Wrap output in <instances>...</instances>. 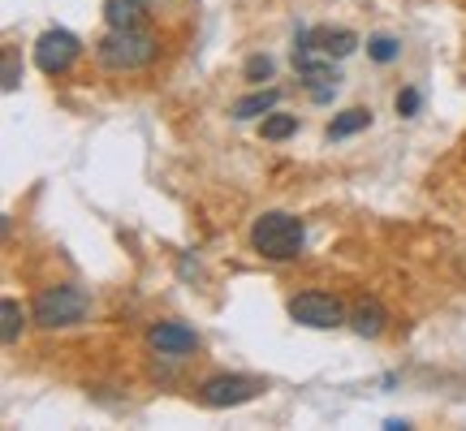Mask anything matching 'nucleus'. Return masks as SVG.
<instances>
[{"label": "nucleus", "mask_w": 466, "mask_h": 431, "mask_svg": "<svg viewBox=\"0 0 466 431\" xmlns=\"http://www.w3.org/2000/svg\"><path fill=\"white\" fill-rule=\"evenodd\" d=\"M250 246H255V255H264L272 264H289L307 246V229H302L299 216L264 212V216H255V225H250Z\"/></svg>", "instance_id": "obj_1"}, {"label": "nucleus", "mask_w": 466, "mask_h": 431, "mask_svg": "<svg viewBox=\"0 0 466 431\" xmlns=\"http://www.w3.org/2000/svg\"><path fill=\"white\" fill-rule=\"evenodd\" d=\"M96 61H100L108 74H134L156 61V39H151L143 26H130V31H116L108 26L100 44H96Z\"/></svg>", "instance_id": "obj_2"}, {"label": "nucleus", "mask_w": 466, "mask_h": 431, "mask_svg": "<svg viewBox=\"0 0 466 431\" xmlns=\"http://www.w3.org/2000/svg\"><path fill=\"white\" fill-rule=\"evenodd\" d=\"M86 311H91V302H86L83 289H74V285H52V289H39V298H35V306H31V319H35V328L56 332V328L83 324Z\"/></svg>", "instance_id": "obj_3"}, {"label": "nucleus", "mask_w": 466, "mask_h": 431, "mask_svg": "<svg viewBox=\"0 0 466 431\" xmlns=\"http://www.w3.org/2000/svg\"><path fill=\"white\" fill-rule=\"evenodd\" d=\"M289 316H294V324L316 328V332H329V328L350 324L346 302L333 298V294H324V289H307V294H299V298H289Z\"/></svg>", "instance_id": "obj_4"}, {"label": "nucleus", "mask_w": 466, "mask_h": 431, "mask_svg": "<svg viewBox=\"0 0 466 431\" xmlns=\"http://www.w3.org/2000/svg\"><path fill=\"white\" fill-rule=\"evenodd\" d=\"M78 52H83L78 35L52 26V31H44L35 39V65L44 69L48 78H61V74H69V65L78 61Z\"/></svg>", "instance_id": "obj_5"}, {"label": "nucleus", "mask_w": 466, "mask_h": 431, "mask_svg": "<svg viewBox=\"0 0 466 431\" xmlns=\"http://www.w3.org/2000/svg\"><path fill=\"white\" fill-rule=\"evenodd\" d=\"M264 384L250 380V376H208L199 384V401L208 410H229V406H247Z\"/></svg>", "instance_id": "obj_6"}, {"label": "nucleus", "mask_w": 466, "mask_h": 431, "mask_svg": "<svg viewBox=\"0 0 466 431\" xmlns=\"http://www.w3.org/2000/svg\"><path fill=\"white\" fill-rule=\"evenodd\" d=\"M147 346L156 349L160 358H186V354L199 349V332L177 324V319H160V324L147 328Z\"/></svg>", "instance_id": "obj_7"}, {"label": "nucleus", "mask_w": 466, "mask_h": 431, "mask_svg": "<svg viewBox=\"0 0 466 431\" xmlns=\"http://www.w3.org/2000/svg\"><path fill=\"white\" fill-rule=\"evenodd\" d=\"M299 78L316 104H329L337 95V86H341V74L333 69V56H324V52L311 56V61H299Z\"/></svg>", "instance_id": "obj_8"}, {"label": "nucleus", "mask_w": 466, "mask_h": 431, "mask_svg": "<svg viewBox=\"0 0 466 431\" xmlns=\"http://www.w3.org/2000/svg\"><path fill=\"white\" fill-rule=\"evenodd\" d=\"M384 324H389V316H384V306L376 298H359L354 306H350V328L359 332V336H380Z\"/></svg>", "instance_id": "obj_9"}, {"label": "nucleus", "mask_w": 466, "mask_h": 431, "mask_svg": "<svg viewBox=\"0 0 466 431\" xmlns=\"http://www.w3.org/2000/svg\"><path fill=\"white\" fill-rule=\"evenodd\" d=\"M104 22L116 31H130L147 22V0H104Z\"/></svg>", "instance_id": "obj_10"}, {"label": "nucleus", "mask_w": 466, "mask_h": 431, "mask_svg": "<svg viewBox=\"0 0 466 431\" xmlns=\"http://www.w3.org/2000/svg\"><path fill=\"white\" fill-rule=\"evenodd\" d=\"M316 48L324 56H333V61H346L350 52L359 48V35L350 31V26H319L316 31Z\"/></svg>", "instance_id": "obj_11"}, {"label": "nucleus", "mask_w": 466, "mask_h": 431, "mask_svg": "<svg viewBox=\"0 0 466 431\" xmlns=\"http://www.w3.org/2000/svg\"><path fill=\"white\" fill-rule=\"evenodd\" d=\"M277 104H281V91H277V86H268V91H250V95H242V100L233 104V121H255V116H268Z\"/></svg>", "instance_id": "obj_12"}, {"label": "nucleus", "mask_w": 466, "mask_h": 431, "mask_svg": "<svg viewBox=\"0 0 466 431\" xmlns=\"http://www.w3.org/2000/svg\"><path fill=\"white\" fill-rule=\"evenodd\" d=\"M371 125V108H346L341 116H333V125H329V138H350V134H359Z\"/></svg>", "instance_id": "obj_13"}, {"label": "nucleus", "mask_w": 466, "mask_h": 431, "mask_svg": "<svg viewBox=\"0 0 466 431\" xmlns=\"http://www.w3.org/2000/svg\"><path fill=\"white\" fill-rule=\"evenodd\" d=\"M0 319H5V324H0V341H5V346H14L17 336H22V328H26L22 306H17L14 298H5V302H0Z\"/></svg>", "instance_id": "obj_14"}, {"label": "nucleus", "mask_w": 466, "mask_h": 431, "mask_svg": "<svg viewBox=\"0 0 466 431\" xmlns=\"http://www.w3.org/2000/svg\"><path fill=\"white\" fill-rule=\"evenodd\" d=\"M294 130H299V116L277 113V108H272V113L264 116V125H259V134H264L268 143H285V138H289Z\"/></svg>", "instance_id": "obj_15"}, {"label": "nucleus", "mask_w": 466, "mask_h": 431, "mask_svg": "<svg viewBox=\"0 0 466 431\" xmlns=\"http://www.w3.org/2000/svg\"><path fill=\"white\" fill-rule=\"evenodd\" d=\"M398 52H401V44L393 39V35H371V39H367V56H371L376 65H389V61H398Z\"/></svg>", "instance_id": "obj_16"}, {"label": "nucleus", "mask_w": 466, "mask_h": 431, "mask_svg": "<svg viewBox=\"0 0 466 431\" xmlns=\"http://www.w3.org/2000/svg\"><path fill=\"white\" fill-rule=\"evenodd\" d=\"M0 86H5V91H17V86H22V56H17V48H5V65H0Z\"/></svg>", "instance_id": "obj_17"}, {"label": "nucleus", "mask_w": 466, "mask_h": 431, "mask_svg": "<svg viewBox=\"0 0 466 431\" xmlns=\"http://www.w3.org/2000/svg\"><path fill=\"white\" fill-rule=\"evenodd\" d=\"M264 78H272V56L255 52V56L247 61V83H264Z\"/></svg>", "instance_id": "obj_18"}, {"label": "nucleus", "mask_w": 466, "mask_h": 431, "mask_svg": "<svg viewBox=\"0 0 466 431\" xmlns=\"http://www.w3.org/2000/svg\"><path fill=\"white\" fill-rule=\"evenodd\" d=\"M393 104H398V116H415V113H419V104H423V100H419L415 86H406V91H398V100H393Z\"/></svg>", "instance_id": "obj_19"}]
</instances>
